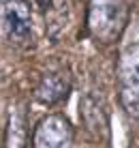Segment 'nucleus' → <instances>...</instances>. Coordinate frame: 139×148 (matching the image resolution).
Listing matches in <instances>:
<instances>
[{"label":"nucleus","instance_id":"nucleus-1","mask_svg":"<svg viewBox=\"0 0 139 148\" xmlns=\"http://www.w3.org/2000/svg\"><path fill=\"white\" fill-rule=\"evenodd\" d=\"M126 22V0H88V11H86L88 32L101 45L118 43L124 34Z\"/></svg>","mask_w":139,"mask_h":148},{"label":"nucleus","instance_id":"nucleus-2","mask_svg":"<svg viewBox=\"0 0 139 148\" xmlns=\"http://www.w3.org/2000/svg\"><path fill=\"white\" fill-rule=\"evenodd\" d=\"M118 103L131 122H139V43H128L118 56Z\"/></svg>","mask_w":139,"mask_h":148},{"label":"nucleus","instance_id":"nucleus-3","mask_svg":"<svg viewBox=\"0 0 139 148\" xmlns=\"http://www.w3.org/2000/svg\"><path fill=\"white\" fill-rule=\"evenodd\" d=\"M0 34L15 49L32 47L34 26L28 0H0Z\"/></svg>","mask_w":139,"mask_h":148},{"label":"nucleus","instance_id":"nucleus-4","mask_svg":"<svg viewBox=\"0 0 139 148\" xmlns=\"http://www.w3.org/2000/svg\"><path fill=\"white\" fill-rule=\"evenodd\" d=\"M75 127L60 112H51L37 120L32 129V148H73Z\"/></svg>","mask_w":139,"mask_h":148},{"label":"nucleus","instance_id":"nucleus-5","mask_svg":"<svg viewBox=\"0 0 139 148\" xmlns=\"http://www.w3.org/2000/svg\"><path fill=\"white\" fill-rule=\"evenodd\" d=\"M73 92V75L69 69H49L41 75L32 90V97L39 105L54 108L58 103H64Z\"/></svg>","mask_w":139,"mask_h":148},{"label":"nucleus","instance_id":"nucleus-6","mask_svg":"<svg viewBox=\"0 0 139 148\" xmlns=\"http://www.w3.org/2000/svg\"><path fill=\"white\" fill-rule=\"evenodd\" d=\"M79 118L84 131L90 135V140L107 144L111 137V125L107 118V112L101 105V101L94 95H84L79 101Z\"/></svg>","mask_w":139,"mask_h":148},{"label":"nucleus","instance_id":"nucleus-7","mask_svg":"<svg viewBox=\"0 0 139 148\" xmlns=\"http://www.w3.org/2000/svg\"><path fill=\"white\" fill-rule=\"evenodd\" d=\"M7 148H32V135H28L24 110H15L7 127Z\"/></svg>","mask_w":139,"mask_h":148},{"label":"nucleus","instance_id":"nucleus-8","mask_svg":"<svg viewBox=\"0 0 139 148\" xmlns=\"http://www.w3.org/2000/svg\"><path fill=\"white\" fill-rule=\"evenodd\" d=\"M32 2H34V7L45 15H51V11L56 9V0H32Z\"/></svg>","mask_w":139,"mask_h":148}]
</instances>
